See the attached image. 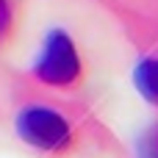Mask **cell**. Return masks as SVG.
Returning <instances> with one entry per match:
<instances>
[{
    "instance_id": "cell-1",
    "label": "cell",
    "mask_w": 158,
    "mask_h": 158,
    "mask_svg": "<svg viewBox=\"0 0 158 158\" xmlns=\"http://www.w3.org/2000/svg\"><path fill=\"white\" fill-rule=\"evenodd\" d=\"M17 136L44 153H61L72 142L69 122L47 106H28L17 114Z\"/></svg>"
},
{
    "instance_id": "cell-2",
    "label": "cell",
    "mask_w": 158,
    "mask_h": 158,
    "mask_svg": "<svg viewBox=\"0 0 158 158\" xmlns=\"http://www.w3.org/2000/svg\"><path fill=\"white\" fill-rule=\"evenodd\" d=\"M33 75L47 86H69L78 81L81 58L69 33H64L61 28H53L44 36L39 58L33 61Z\"/></svg>"
},
{
    "instance_id": "cell-3",
    "label": "cell",
    "mask_w": 158,
    "mask_h": 158,
    "mask_svg": "<svg viewBox=\"0 0 158 158\" xmlns=\"http://www.w3.org/2000/svg\"><path fill=\"white\" fill-rule=\"evenodd\" d=\"M133 83L139 94L158 108V58H142L133 69Z\"/></svg>"
},
{
    "instance_id": "cell-4",
    "label": "cell",
    "mask_w": 158,
    "mask_h": 158,
    "mask_svg": "<svg viewBox=\"0 0 158 158\" xmlns=\"http://www.w3.org/2000/svg\"><path fill=\"white\" fill-rule=\"evenodd\" d=\"M136 158H158V122L150 125L139 142H136Z\"/></svg>"
},
{
    "instance_id": "cell-5",
    "label": "cell",
    "mask_w": 158,
    "mask_h": 158,
    "mask_svg": "<svg viewBox=\"0 0 158 158\" xmlns=\"http://www.w3.org/2000/svg\"><path fill=\"white\" fill-rule=\"evenodd\" d=\"M8 31H11V6L8 0H0V39H6Z\"/></svg>"
}]
</instances>
